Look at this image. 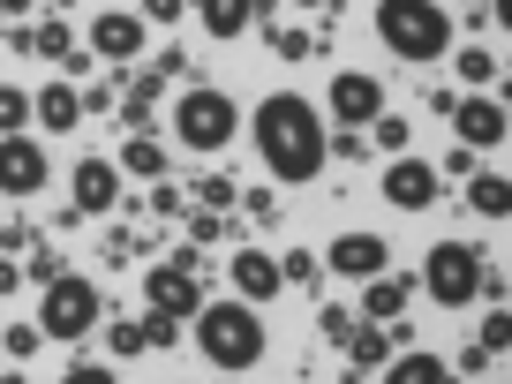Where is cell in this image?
Listing matches in <instances>:
<instances>
[{"label":"cell","instance_id":"6da1fadb","mask_svg":"<svg viewBox=\"0 0 512 384\" xmlns=\"http://www.w3.org/2000/svg\"><path fill=\"white\" fill-rule=\"evenodd\" d=\"M249 136H256V151H264V166H272V181H317L324 159H332V151H324V113L309 106V98H294V91L256 98Z\"/></svg>","mask_w":512,"mask_h":384},{"label":"cell","instance_id":"7a4b0ae2","mask_svg":"<svg viewBox=\"0 0 512 384\" xmlns=\"http://www.w3.org/2000/svg\"><path fill=\"white\" fill-rule=\"evenodd\" d=\"M196 347H204L211 369H256L264 362V317H256V302H204L196 309Z\"/></svg>","mask_w":512,"mask_h":384},{"label":"cell","instance_id":"3957f363","mask_svg":"<svg viewBox=\"0 0 512 384\" xmlns=\"http://www.w3.org/2000/svg\"><path fill=\"white\" fill-rule=\"evenodd\" d=\"M377 38L400 61H445L452 53V16L437 0H377Z\"/></svg>","mask_w":512,"mask_h":384},{"label":"cell","instance_id":"277c9868","mask_svg":"<svg viewBox=\"0 0 512 384\" xmlns=\"http://www.w3.org/2000/svg\"><path fill=\"white\" fill-rule=\"evenodd\" d=\"M98 324H106V294L76 272H61L38 302V339H91Z\"/></svg>","mask_w":512,"mask_h":384},{"label":"cell","instance_id":"5b68a950","mask_svg":"<svg viewBox=\"0 0 512 384\" xmlns=\"http://www.w3.org/2000/svg\"><path fill=\"white\" fill-rule=\"evenodd\" d=\"M174 136L189 151H226L241 136V106L226 91H211V83H196V91H181V106H174Z\"/></svg>","mask_w":512,"mask_h":384},{"label":"cell","instance_id":"8992f818","mask_svg":"<svg viewBox=\"0 0 512 384\" xmlns=\"http://www.w3.org/2000/svg\"><path fill=\"white\" fill-rule=\"evenodd\" d=\"M482 249L475 241H437L430 256H422V287L437 294L445 309H467V302H482Z\"/></svg>","mask_w":512,"mask_h":384},{"label":"cell","instance_id":"52a82bcc","mask_svg":"<svg viewBox=\"0 0 512 384\" xmlns=\"http://www.w3.org/2000/svg\"><path fill=\"white\" fill-rule=\"evenodd\" d=\"M53 181V159L38 136H0V196H38Z\"/></svg>","mask_w":512,"mask_h":384},{"label":"cell","instance_id":"ba28073f","mask_svg":"<svg viewBox=\"0 0 512 384\" xmlns=\"http://www.w3.org/2000/svg\"><path fill=\"white\" fill-rule=\"evenodd\" d=\"M437 196H445V174H437L430 159H407L400 151V159L384 166V204L392 211H430Z\"/></svg>","mask_w":512,"mask_h":384},{"label":"cell","instance_id":"9c48e42d","mask_svg":"<svg viewBox=\"0 0 512 384\" xmlns=\"http://www.w3.org/2000/svg\"><path fill=\"white\" fill-rule=\"evenodd\" d=\"M324 98H332V121H339V128H369V121L384 113V83L362 76V68H339Z\"/></svg>","mask_w":512,"mask_h":384},{"label":"cell","instance_id":"30bf717a","mask_svg":"<svg viewBox=\"0 0 512 384\" xmlns=\"http://www.w3.org/2000/svg\"><path fill=\"white\" fill-rule=\"evenodd\" d=\"M324 264H332L339 279H377L384 264H392V241H384V234H362V226H354V234H339L332 249H324Z\"/></svg>","mask_w":512,"mask_h":384},{"label":"cell","instance_id":"8fae6325","mask_svg":"<svg viewBox=\"0 0 512 384\" xmlns=\"http://www.w3.org/2000/svg\"><path fill=\"white\" fill-rule=\"evenodd\" d=\"M452 136L467 151H497L505 144V106L497 98H452Z\"/></svg>","mask_w":512,"mask_h":384},{"label":"cell","instance_id":"7c38bea8","mask_svg":"<svg viewBox=\"0 0 512 384\" xmlns=\"http://www.w3.org/2000/svg\"><path fill=\"white\" fill-rule=\"evenodd\" d=\"M91 53H98V61H136V53H144V16L98 8V16H91Z\"/></svg>","mask_w":512,"mask_h":384},{"label":"cell","instance_id":"4fadbf2b","mask_svg":"<svg viewBox=\"0 0 512 384\" xmlns=\"http://www.w3.org/2000/svg\"><path fill=\"white\" fill-rule=\"evenodd\" d=\"M226 279H234V294L241 302H272L287 279H279V256H264V249H241V256H226Z\"/></svg>","mask_w":512,"mask_h":384},{"label":"cell","instance_id":"5bb4252c","mask_svg":"<svg viewBox=\"0 0 512 384\" xmlns=\"http://www.w3.org/2000/svg\"><path fill=\"white\" fill-rule=\"evenodd\" d=\"M68 189H76V211L98 219V211L121 204V166H113V159H83L76 174H68Z\"/></svg>","mask_w":512,"mask_h":384},{"label":"cell","instance_id":"9a60e30c","mask_svg":"<svg viewBox=\"0 0 512 384\" xmlns=\"http://www.w3.org/2000/svg\"><path fill=\"white\" fill-rule=\"evenodd\" d=\"M407 302H415V279L377 272V279H362V309H354V317H362V324H400Z\"/></svg>","mask_w":512,"mask_h":384},{"label":"cell","instance_id":"2e32d148","mask_svg":"<svg viewBox=\"0 0 512 384\" xmlns=\"http://www.w3.org/2000/svg\"><path fill=\"white\" fill-rule=\"evenodd\" d=\"M256 16H264V0H196V23L211 38H241Z\"/></svg>","mask_w":512,"mask_h":384},{"label":"cell","instance_id":"e0dca14e","mask_svg":"<svg viewBox=\"0 0 512 384\" xmlns=\"http://www.w3.org/2000/svg\"><path fill=\"white\" fill-rule=\"evenodd\" d=\"M31 121H46L53 136H68V128L83 121V98H76V83H46V91L31 98Z\"/></svg>","mask_w":512,"mask_h":384},{"label":"cell","instance_id":"ac0fdd59","mask_svg":"<svg viewBox=\"0 0 512 384\" xmlns=\"http://www.w3.org/2000/svg\"><path fill=\"white\" fill-rule=\"evenodd\" d=\"M384 384H460L437 354H422V347H407L400 362H384Z\"/></svg>","mask_w":512,"mask_h":384},{"label":"cell","instance_id":"d6986e66","mask_svg":"<svg viewBox=\"0 0 512 384\" xmlns=\"http://www.w3.org/2000/svg\"><path fill=\"white\" fill-rule=\"evenodd\" d=\"M121 174L166 181V144H159V136H128V144H121Z\"/></svg>","mask_w":512,"mask_h":384},{"label":"cell","instance_id":"ffe728a7","mask_svg":"<svg viewBox=\"0 0 512 384\" xmlns=\"http://www.w3.org/2000/svg\"><path fill=\"white\" fill-rule=\"evenodd\" d=\"M467 211H482V219H505V211H512L505 174H467Z\"/></svg>","mask_w":512,"mask_h":384},{"label":"cell","instance_id":"44dd1931","mask_svg":"<svg viewBox=\"0 0 512 384\" xmlns=\"http://www.w3.org/2000/svg\"><path fill=\"white\" fill-rule=\"evenodd\" d=\"M347 354H354L362 369H384V362H392V332H384V324H362V317H354V332H347Z\"/></svg>","mask_w":512,"mask_h":384},{"label":"cell","instance_id":"7402d4cb","mask_svg":"<svg viewBox=\"0 0 512 384\" xmlns=\"http://www.w3.org/2000/svg\"><path fill=\"white\" fill-rule=\"evenodd\" d=\"M497 76H505V61H497L490 46H467V53H460V83H467V91H490Z\"/></svg>","mask_w":512,"mask_h":384},{"label":"cell","instance_id":"603a6c76","mask_svg":"<svg viewBox=\"0 0 512 384\" xmlns=\"http://www.w3.org/2000/svg\"><path fill=\"white\" fill-rule=\"evenodd\" d=\"M106 354H113V362H136V354H144V324L106 317Z\"/></svg>","mask_w":512,"mask_h":384},{"label":"cell","instance_id":"cb8c5ba5","mask_svg":"<svg viewBox=\"0 0 512 384\" xmlns=\"http://www.w3.org/2000/svg\"><path fill=\"white\" fill-rule=\"evenodd\" d=\"M31 53H46V61H68V53H76V31H68V23H38V31H31Z\"/></svg>","mask_w":512,"mask_h":384},{"label":"cell","instance_id":"d4e9b609","mask_svg":"<svg viewBox=\"0 0 512 384\" xmlns=\"http://www.w3.org/2000/svg\"><path fill=\"white\" fill-rule=\"evenodd\" d=\"M159 91H166V76H159V68H151V76H136V91H128V121H136V128L151 121V106H159Z\"/></svg>","mask_w":512,"mask_h":384},{"label":"cell","instance_id":"484cf974","mask_svg":"<svg viewBox=\"0 0 512 384\" xmlns=\"http://www.w3.org/2000/svg\"><path fill=\"white\" fill-rule=\"evenodd\" d=\"M23 121H31V98L16 83H0V136H23Z\"/></svg>","mask_w":512,"mask_h":384},{"label":"cell","instance_id":"4316f807","mask_svg":"<svg viewBox=\"0 0 512 384\" xmlns=\"http://www.w3.org/2000/svg\"><path fill=\"white\" fill-rule=\"evenodd\" d=\"M234 174H204V181H196V204H204V211H234Z\"/></svg>","mask_w":512,"mask_h":384},{"label":"cell","instance_id":"83f0119b","mask_svg":"<svg viewBox=\"0 0 512 384\" xmlns=\"http://www.w3.org/2000/svg\"><path fill=\"white\" fill-rule=\"evenodd\" d=\"M369 128H377V144H384V151H407V136H415V128H407V113H377Z\"/></svg>","mask_w":512,"mask_h":384},{"label":"cell","instance_id":"f1b7e54d","mask_svg":"<svg viewBox=\"0 0 512 384\" xmlns=\"http://www.w3.org/2000/svg\"><path fill=\"white\" fill-rule=\"evenodd\" d=\"M0 347L16 354V362H31V354L46 347V339H38V324H8V332H0Z\"/></svg>","mask_w":512,"mask_h":384},{"label":"cell","instance_id":"f546056e","mask_svg":"<svg viewBox=\"0 0 512 384\" xmlns=\"http://www.w3.org/2000/svg\"><path fill=\"white\" fill-rule=\"evenodd\" d=\"M264 38H272V53H279V61H302V53H309V31H287V23H272Z\"/></svg>","mask_w":512,"mask_h":384},{"label":"cell","instance_id":"4dcf8cb0","mask_svg":"<svg viewBox=\"0 0 512 384\" xmlns=\"http://www.w3.org/2000/svg\"><path fill=\"white\" fill-rule=\"evenodd\" d=\"M189 241H196V249L226 241V211H196V219H189Z\"/></svg>","mask_w":512,"mask_h":384},{"label":"cell","instance_id":"1f68e13d","mask_svg":"<svg viewBox=\"0 0 512 384\" xmlns=\"http://www.w3.org/2000/svg\"><path fill=\"white\" fill-rule=\"evenodd\" d=\"M279 279H287V287H309V279H317V256H309V249H287V264H279Z\"/></svg>","mask_w":512,"mask_h":384},{"label":"cell","instance_id":"d6a6232c","mask_svg":"<svg viewBox=\"0 0 512 384\" xmlns=\"http://www.w3.org/2000/svg\"><path fill=\"white\" fill-rule=\"evenodd\" d=\"M181 339V317H159V309H151V324H144V347H174Z\"/></svg>","mask_w":512,"mask_h":384},{"label":"cell","instance_id":"836d02e7","mask_svg":"<svg viewBox=\"0 0 512 384\" xmlns=\"http://www.w3.org/2000/svg\"><path fill=\"white\" fill-rule=\"evenodd\" d=\"M482 347H490V354L512 347V317H505V309H497V317H482Z\"/></svg>","mask_w":512,"mask_h":384},{"label":"cell","instance_id":"e575fe53","mask_svg":"<svg viewBox=\"0 0 512 384\" xmlns=\"http://www.w3.org/2000/svg\"><path fill=\"white\" fill-rule=\"evenodd\" d=\"M181 16H189V0H144V23H166V31H174Z\"/></svg>","mask_w":512,"mask_h":384},{"label":"cell","instance_id":"d590c367","mask_svg":"<svg viewBox=\"0 0 512 384\" xmlns=\"http://www.w3.org/2000/svg\"><path fill=\"white\" fill-rule=\"evenodd\" d=\"M61 384H121V377H106V362H76Z\"/></svg>","mask_w":512,"mask_h":384},{"label":"cell","instance_id":"8d00e7d4","mask_svg":"<svg viewBox=\"0 0 512 384\" xmlns=\"http://www.w3.org/2000/svg\"><path fill=\"white\" fill-rule=\"evenodd\" d=\"M23 279H38V287H53V279H61V256H31V264H23Z\"/></svg>","mask_w":512,"mask_h":384},{"label":"cell","instance_id":"74e56055","mask_svg":"<svg viewBox=\"0 0 512 384\" xmlns=\"http://www.w3.org/2000/svg\"><path fill=\"white\" fill-rule=\"evenodd\" d=\"M347 332H354V309H324V339H339V347H347Z\"/></svg>","mask_w":512,"mask_h":384},{"label":"cell","instance_id":"f35d334b","mask_svg":"<svg viewBox=\"0 0 512 384\" xmlns=\"http://www.w3.org/2000/svg\"><path fill=\"white\" fill-rule=\"evenodd\" d=\"M83 98V113H106L113 106V83H91V91H76Z\"/></svg>","mask_w":512,"mask_h":384},{"label":"cell","instance_id":"ab89813d","mask_svg":"<svg viewBox=\"0 0 512 384\" xmlns=\"http://www.w3.org/2000/svg\"><path fill=\"white\" fill-rule=\"evenodd\" d=\"M23 287V264H8V256H0V294H16Z\"/></svg>","mask_w":512,"mask_h":384},{"label":"cell","instance_id":"60d3db41","mask_svg":"<svg viewBox=\"0 0 512 384\" xmlns=\"http://www.w3.org/2000/svg\"><path fill=\"white\" fill-rule=\"evenodd\" d=\"M38 0H0V16H31Z\"/></svg>","mask_w":512,"mask_h":384},{"label":"cell","instance_id":"b9f144b4","mask_svg":"<svg viewBox=\"0 0 512 384\" xmlns=\"http://www.w3.org/2000/svg\"><path fill=\"white\" fill-rule=\"evenodd\" d=\"M460 8H490V0H460Z\"/></svg>","mask_w":512,"mask_h":384},{"label":"cell","instance_id":"7bdbcfd3","mask_svg":"<svg viewBox=\"0 0 512 384\" xmlns=\"http://www.w3.org/2000/svg\"><path fill=\"white\" fill-rule=\"evenodd\" d=\"M302 8H324V0H302Z\"/></svg>","mask_w":512,"mask_h":384}]
</instances>
